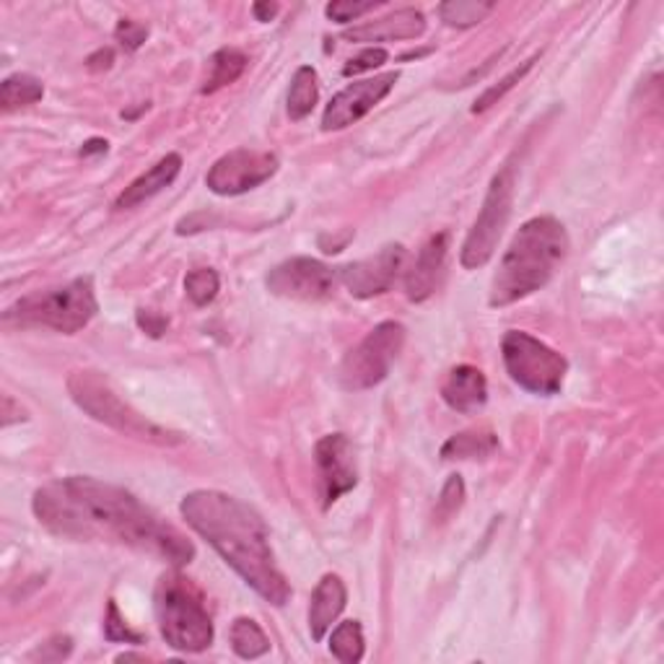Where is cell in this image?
Instances as JSON below:
<instances>
[{
  "label": "cell",
  "instance_id": "obj_1",
  "mask_svg": "<svg viewBox=\"0 0 664 664\" xmlns=\"http://www.w3.org/2000/svg\"><path fill=\"white\" fill-rule=\"evenodd\" d=\"M40 524L70 540H110L185 566L195 547L182 532L128 494L86 475H70L42 486L32 501Z\"/></svg>",
  "mask_w": 664,
  "mask_h": 664
},
{
  "label": "cell",
  "instance_id": "obj_2",
  "mask_svg": "<svg viewBox=\"0 0 664 664\" xmlns=\"http://www.w3.org/2000/svg\"><path fill=\"white\" fill-rule=\"evenodd\" d=\"M185 522L215 547V553L270 605L291 600V584L278 568L265 519L242 498L223 490H192L179 503Z\"/></svg>",
  "mask_w": 664,
  "mask_h": 664
},
{
  "label": "cell",
  "instance_id": "obj_3",
  "mask_svg": "<svg viewBox=\"0 0 664 664\" xmlns=\"http://www.w3.org/2000/svg\"><path fill=\"white\" fill-rule=\"evenodd\" d=\"M566 255L568 234L558 219L535 215L522 223L490 284V307H509L540 291Z\"/></svg>",
  "mask_w": 664,
  "mask_h": 664
},
{
  "label": "cell",
  "instance_id": "obj_4",
  "mask_svg": "<svg viewBox=\"0 0 664 664\" xmlns=\"http://www.w3.org/2000/svg\"><path fill=\"white\" fill-rule=\"evenodd\" d=\"M68 392L84 413H89L93 421L120 431V434L141 439V442L164 444V446L185 442V439L175 434V431L162 429V425L148 421L146 416L139 413L130 402L122 400L102 374L89 369L74 372L68 377Z\"/></svg>",
  "mask_w": 664,
  "mask_h": 664
},
{
  "label": "cell",
  "instance_id": "obj_5",
  "mask_svg": "<svg viewBox=\"0 0 664 664\" xmlns=\"http://www.w3.org/2000/svg\"><path fill=\"white\" fill-rule=\"evenodd\" d=\"M156 616L164 641L177 652H206L213 644V620L203 595L185 576H162L156 587Z\"/></svg>",
  "mask_w": 664,
  "mask_h": 664
},
{
  "label": "cell",
  "instance_id": "obj_6",
  "mask_svg": "<svg viewBox=\"0 0 664 664\" xmlns=\"http://www.w3.org/2000/svg\"><path fill=\"white\" fill-rule=\"evenodd\" d=\"M99 312L97 291L89 276L70 280L53 291L24 296L3 314L5 324L19 328H49L65 335L84 330Z\"/></svg>",
  "mask_w": 664,
  "mask_h": 664
},
{
  "label": "cell",
  "instance_id": "obj_7",
  "mask_svg": "<svg viewBox=\"0 0 664 664\" xmlns=\"http://www.w3.org/2000/svg\"><path fill=\"white\" fill-rule=\"evenodd\" d=\"M503 366L509 377L527 392L540 397H553L561 392L563 379L568 374V361L545 345L530 332L509 330L501 341Z\"/></svg>",
  "mask_w": 664,
  "mask_h": 664
},
{
  "label": "cell",
  "instance_id": "obj_8",
  "mask_svg": "<svg viewBox=\"0 0 664 664\" xmlns=\"http://www.w3.org/2000/svg\"><path fill=\"white\" fill-rule=\"evenodd\" d=\"M514 185H517V169L511 164L501 166L496 171V177L490 179L488 195L483 200V208L475 219L471 234H467L465 244H462L460 263L462 268L475 270L483 268L498 247L503 229L511 219V206H514Z\"/></svg>",
  "mask_w": 664,
  "mask_h": 664
},
{
  "label": "cell",
  "instance_id": "obj_9",
  "mask_svg": "<svg viewBox=\"0 0 664 664\" xmlns=\"http://www.w3.org/2000/svg\"><path fill=\"white\" fill-rule=\"evenodd\" d=\"M406 345V328L400 322H381L343 358L337 381L348 392L372 389L387 379L395 358Z\"/></svg>",
  "mask_w": 664,
  "mask_h": 664
},
{
  "label": "cell",
  "instance_id": "obj_10",
  "mask_svg": "<svg viewBox=\"0 0 664 664\" xmlns=\"http://www.w3.org/2000/svg\"><path fill=\"white\" fill-rule=\"evenodd\" d=\"M278 171V156L270 151L236 148L221 156L206 175L208 190L221 198H234L255 190Z\"/></svg>",
  "mask_w": 664,
  "mask_h": 664
},
{
  "label": "cell",
  "instance_id": "obj_11",
  "mask_svg": "<svg viewBox=\"0 0 664 664\" xmlns=\"http://www.w3.org/2000/svg\"><path fill=\"white\" fill-rule=\"evenodd\" d=\"M337 278H341V273L328 268L320 259L291 257L268 273V291L280 296V299L317 305V301H328L335 294Z\"/></svg>",
  "mask_w": 664,
  "mask_h": 664
},
{
  "label": "cell",
  "instance_id": "obj_12",
  "mask_svg": "<svg viewBox=\"0 0 664 664\" xmlns=\"http://www.w3.org/2000/svg\"><path fill=\"white\" fill-rule=\"evenodd\" d=\"M317 473H320V494L324 509H330L337 498L356 488L358 467L356 452L345 434L322 436L314 446Z\"/></svg>",
  "mask_w": 664,
  "mask_h": 664
},
{
  "label": "cell",
  "instance_id": "obj_13",
  "mask_svg": "<svg viewBox=\"0 0 664 664\" xmlns=\"http://www.w3.org/2000/svg\"><path fill=\"white\" fill-rule=\"evenodd\" d=\"M406 259L408 252L402 244H387L374 257L345 265L341 270V280L356 299H374V296L387 294L397 284L400 273L406 270Z\"/></svg>",
  "mask_w": 664,
  "mask_h": 664
},
{
  "label": "cell",
  "instance_id": "obj_14",
  "mask_svg": "<svg viewBox=\"0 0 664 664\" xmlns=\"http://www.w3.org/2000/svg\"><path fill=\"white\" fill-rule=\"evenodd\" d=\"M397 78H400V74L389 70V74L364 78V81L345 86V89L337 91L335 97H332V102L324 107L322 130H343L353 125V122H358L395 89Z\"/></svg>",
  "mask_w": 664,
  "mask_h": 664
},
{
  "label": "cell",
  "instance_id": "obj_15",
  "mask_svg": "<svg viewBox=\"0 0 664 664\" xmlns=\"http://www.w3.org/2000/svg\"><path fill=\"white\" fill-rule=\"evenodd\" d=\"M446 252H450V234H446V231L431 236V240L423 244L416 263L410 265V270L406 273V291L410 301L418 305V301H425L436 291L446 263Z\"/></svg>",
  "mask_w": 664,
  "mask_h": 664
},
{
  "label": "cell",
  "instance_id": "obj_16",
  "mask_svg": "<svg viewBox=\"0 0 664 664\" xmlns=\"http://www.w3.org/2000/svg\"><path fill=\"white\" fill-rule=\"evenodd\" d=\"M442 397L446 406L457 413H475L488 400L486 374L471 364L454 366L442 381Z\"/></svg>",
  "mask_w": 664,
  "mask_h": 664
},
{
  "label": "cell",
  "instance_id": "obj_17",
  "mask_svg": "<svg viewBox=\"0 0 664 664\" xmlns=\"http://www.w3.org/2000/svg\"><path fill=\"white\" fill-rule=\"evenodd\" d=\"M425 32V16L416 9H402L389 13L385 19L369 21V24L348 29L345 40L348 42H400L418 40Z\"/></svg>",
  "mask_w": 664,
  "mask_h": 664
},
{
  "label": "cell",
  "instance_id": "obj_18",
  "mask_svg": "<svg viewBox=\"0 0 664 664\" xmlns=\"http://www.w3.org/2000/svg\"><path fill=\"white\" fill-rule=\"evenodd\" d=\"M345 600H348V591H345L341 576H322L312 595V605H309V631H312L314 641H322L332 623L341 618V612L345 610Z\"/></svg>",
  "mask_w": 664,
  "mask_h": 664
},
{
  "label": "cell",
  "instance_id": "obj_19",
  "mask_svg": "<svg viewBox=\"0 0 664 664\" xmlns=\"http://www.w3.org/2000/svg\"><path fill=\"white\" fill-rule=\"evenodd\" d=\"M179 169H182V156L166 154L162 162L151 166L146 175H141L135 182H130V187H125V192L120 195L114 208L125 211V208H135V206L146 203V200H151L154 195L162 192L164 187H169L171 182H175Z\"/></svg>",
  "mask_w": 664,
  "mask_h": 664
},
{
  "label": "cell",
  "instance_id": "obj_20",
  "mask_svg": "<svg viewBox=\"0 0 664 664\" xmlns=\"http://www.w3.org/2000/svg\"><path fill=\"white\" fill-rule=\"evenodd\" d=\"M320 99V89H317V70L312 65H301L296 68L291 89H288V118L305 120L312 114Z\"/></svg>",
  "mask_w": 664,
  "mask_h": 664
},
{
  "label": "cell",
  "instance_id": "obj_21",
  "mask_svg": "<svg viewBox=\"0 0 664 664\" xmlns=\"http://www.w3.org/2000/svg\"><path fill=\"white\" fill-rule=\"evenodd\" d=\"M247 68V55L236 47H223L211 57V65H208V78L203 84V93H213L223 89V86L234 84L236 78L244 74Z\"/></svg>",
  "mask_w": 664,
  "mask_h": 664
},
{
  "label": "cell",
  "instance_id": "obj_22",
  "mask_svg": "<svg viewBox=\"0 0 664 664\" xmlns=\"http://www.w3.org/2000/svg\"><path fill=\"white\" fill-rule=\"evenodd\" d=\"M498 450V439L490 431H462L442 446V460H483Z\"/></svg>",
  "mask_w": 664,
  "mask_h": 664
},
{
  "label": "cell",
  "instance_id": "obj_23",
  "mask_svg": "<svg viewBox=\"0 0 664 664\" xmlns=\"http://www.w3.org/2000/svg\"><path fill=\"white\" fill-rule=\"evenodd\" d=\"M231 649L242 660H257L270 652V641L265 637L263 628L252 618H236L231 623Z\"/></svg>",
  "mask_w": 664,
  "mask_h": 664
},
{
  "label": "cell",
  "instance_id": "obj_24",
  "mask_svg": "<svg viewBox=\"0 0 664 664\" xmlns=\"http://www.w3.org/2000/svg\"><path fill=\"white\" fill-rule=\"evenodd\" d=\"M42 97H45V86H42L40 78L29 74H13L0 84V104H3L5 112L40 102Z\"/></svg>",
  "mask_w": 664,
  "mask_h": 664
},
{
  "label": "cell",
  "instance_id": "obj_25",
  "mask_svg": "<svg viewBox=\"0 0 664 664\" xmlns=\"http://www.w3.org/2000/svg\"><path fill=\"white\" fill-rule=\"evenodd\" d=\"M330 652L345 664L364 660V631H361L358 620H345L332 631Z\"/></svg>",
  "mask_w": 664,
  "mask_h": 664
},
{
  "label": "cell",
  "instance_id": "obj_26",
  "mask_svg": "<svg viewBox=\"0 0 664 664\" xmlns=\"http://www.w3.org/2000/svg\"><path fill=\"white\" fill-rule=\"evenodd\" d=\"M496 3H478V0H450V3L439 5V16L444 19V24L467 29L480 24L488 13H494Z\"/></svg>",
  "mask_w": 664,
  "mask_h": 664
},
{
  "label": "cell",
  "instance_id": "obj_27",
  "mask_svg": "<svg viewBox=\"0 0 664 664\" xmlns=\"http://www.w3.org/2000/svg\"><path fill=\"white\" fill-rule=\"evenodd\" d=\"M219 288H221L219 273L211 270V268L190 270V273H187V278H185V294L195 307L211 305L215 296H219Z\"/></svg>",
  "mask_w": 664,
  "mask_h": 664
},
{
  "label": "cell",
  "instance_id": "obj_28",
  "mask_svg": "<svg viewBox=\"0 0 664 664\" xmlns=\"http://www.w3.org/2000/svg\"><path fill=\"white\" fill-rule=\"evenodd\" d=\"M535 60H538V55L532 57V60H527L524 65H519L517 70H511V74H509L507 78H501V81H498L496 86H490V89H488L486 93H480V99H475L473 112H475V114H478V112H486L488 107L498 104V99H503V93L511 91L519 81H522V78L527 76V70H530L532 65H535Z\"/></svg>",
  "mask_w": 664,
  "mask_h": 664
},
{
  "label": "cell",
  "instance_id": "obj_29",
  "mask_svg": "<svg viewBox=\"0 0 664 664\" xmlns=\"http://www.w3.org/2000/svg\"><path fill=\"white\" fill-rule=\"evenodd\" d=\"M462 503H465V483H462L460 475H452L436 501V519H442L444 522V519L454 517L462 509Z\"/></svg>",
  "mask_w": 664,
  "mask_h": 664
},
{
  "label": "cell",
  "instance_id": "obj_30",
  "mask_svg": "<svg viewBox=\"0 0 664 664\" xmlns=\"http://www.w3.org/2000/svg\"><path fill=\"white\" fill-rule=\"evenodd\" d=\"M377 5L379 3H374V0H335V3H330L324 9V13H328V19L337 21V24H348V21H356L364 13L374 11Z\"/></svg>",
  "mask_w": 664,
  "mask_h": 664
},
{
  "label": "cell",
  "instance_id": "obj_31",
  "mask_svg": "<svg viewBox=\"0 0 664 664\" xmlns=\"http://www.w3.org/2000/svg\"><path fill=\"white\" fill-rule=\"evenodd\" d=\"M387 63V49L381 47H369L364 49V53L353 57V60H348V65L343 68L345 76H358V74H366V70H374L379 68V65Z\"/></svg>",
  "mask_w": 664,
  "mask_h": 664
},
{
  "label": "cell",
  "instance_id": "obj_32",
  "mask_svg": "<svg viewBox=\"0 0 664 664\" xmlns=\"http://www.w3.org/2000/svg\"><path fill=\"white\" fill-rule=\"evenodd\" d=\"M114 37H118V42H120L122 47L133 53V49H139L143 45V42H146L148 29L143 26V24H139V21L122 19L120 24H118V29H114Z\"/></svg>",
  "mask_w": 664,
  "mask_h": 664
},
{
  "label": "cell",
  "instance_id": "obj_33",
  "mask_svg": "<svg viewBox=\"0 0 664 664\" xmlns=\"http://www.w3.org/2000/svg\"><path fill=\"white\" fill-rule=\"evenodd\" d=\"M104 633L110 641H128V644H141L139 633H133L130 628L122 623L118 605L110 602V612H107V623H104Z\"/></svg>",
  "mask_w": 664,
  "mask_h": 664
},
{
  "label": "cell",
  "instance_id": "obj_34",
  "mask_svg": "<svg viewBox=\"0 0 664 664\" xmlns=\"http://www.w3.org/2000/svg\"><path fill=\"white\" fill-rule=\"evenodd\" d=\"M139 324L148 332V335H154V337L164 335V332H166L164 317L156 314V312H148V309H139Z\"/></svg>",
  "mask_w": 664,
  "mask_h": 664
},
{
  "label": "cell",
  "instance_id": "obj_35",
  "mask_svg": "<svg viewBox=\"0 0 664 664\" xmlns=\"http://www.w3.org/2000/svg\"><path fill=\"white\" fill-rule=\"evenodd\" d=\"M16 421H26V410L16 406V400L11 395H3V425L9 429Z\"/></svg>",
  "mask_w": 664,
  "mask_h": 664
},
{
  "label": "cell",
  "instance_id": "obj_36",
  "mask_svg": "<svg viewBox=\"0 0 664 664\" xmlns=\"http://www.w3.org/2000/svg\"><path fill=\"white\" fill-rule=\"evenodd\" d=\"M86 63H89L91 70H107V68H112L114 53L112 49H97V53H93Z\"/></svg>",
  "mask_w": 664,
  "mask_h": 664
},
{
  "label": "cell",
  "instance_id": "obj_37",
  "mask_svg": "<svg viewBox=\"0 0 664 664\" xmlns=\"http://www.w3.org/2000/svg\"><path fill=\"white\" fill-rule=\"evenodd\" d=\"M252 11H255L257 21H273L278 13V5L276 3H255L252 5Z\"/></svg>",
  "mask_w": 664,
  "mask_h": 664
},
{
  "label": "cell",
  "instance_id": "obj_38",
  "mask_svg": "<svg viewBox=\"0 0 664 664\" xmlns=\"http://www.w3.org/2000/svg\"><path fill=\"white\" fill-rule=\"evenodd\" d=\"M89 154H107V141L93 139L86 143V146L81 148V156H89Z\"/></svg>",
  "mask_w": 664,
  "mask_h": 664
}]
</instances>
